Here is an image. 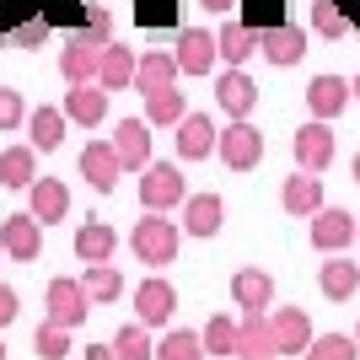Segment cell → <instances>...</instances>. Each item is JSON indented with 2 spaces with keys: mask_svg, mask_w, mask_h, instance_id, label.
I'll list each match as a JSON object with an SVG mask.
<instances>
[{
  "mask_svg": "<svg viewBox=\"0 0 360 360\" xmlns=\"http://www.w3.org/2000/svg\"><path fill=\"white\" fill-rule=\"evenodd\" d=\"M113 38V16L97 11L91 16V27L70 32V44H65L60 54V75L70 81V86H81V81H97V65H103V44Z\"/></svg>",
  "mask_w": 360,
  "mask_h": 360,
  "instance_id": "obj_1",
  "label": "cell"
},
{
  "mask_svg": "<svg viewBox=\"0 0 360 360\" xmlns=\"http://www.w3.org/2000/svg\"><path fill=\"white\" fill-rule=\"evenodd\" d=\"M178 248H183V226L167 221L162 210H146L129 226V253H135L140 264H150V269H167V264L178 258Z\"/></svg>",
  "mask_w": 360,
  "mask_h": 360,
  "instance_id": "obj_2",
  "label": "cell"
},
{
  "mask_svg": "<svg viewBox=\"0 0 360 360\" xmlns=\"http://www.w3.org/2000/svg\"><path fill=\"white\" fill-rule=\"evenodd\" d=\"M140 172H146V178H140V205H146V210H183V199H188L183 167H172V162H146Z\"/></svg>",
  "mask_w": 360,
  "mask_h": 360,
  "instance_id": "obj_3",
  "label": "cell"
},
{
  "mask_svg": "<svg viewBox=\"0 0 360 360\" xmlns=\"http://www.w3.org/2000/svg\"><path fill=\"white\" fill-rule=\"evenodd\" d=\"M215 150H221V162L231 167V172H253L258 162H264V135H258L248 119H231L215 135Z\"/></svg>",
  "mask_w": 360,
  "mask_h": 360,
  "instance_id": "obj_4",
  "label": "cell"
},
{
  "mask_svg": "<svg viewBox=\"0 0 360 360\" xmlns=\"http://www.w3.org/2000/svg\"><path fill=\"white\" fill-rule=\"evenodd\" d=\"M91 312V296L81 280H70V274H60V280H49V296H44V317L49 323H60V328H81Z\"/></svg>",
  "mask_w": 360,
  "mask_h": 360,
  "instance_id": "obj_5",
  "label": "cell"
},
{
  "mask_svg": "<svg viewBox=\"0 0 360 360\" xmlns=\"http://www.w3.org/2000/svg\"><path fill=\"white\" fill-rule=\"evenodd\" d=\"M290 156H296V167H307V172H328L333 156H339V140H333L328 119H312L301 124L296 140H290Z\"/></svg>",
  "mask_w": 360,
  "mask_h": 360,
  "instance_id": "obj_6",
  "label": "cell"
},
{
  "mask_svg": "<svg viewBox=\"0 0 360 360\" xmlns=\"http://www.w3.org/2000/svg\"><path fill=\"white\" fill-rule=\"evenodd\" d=\"M307 221H312L307 231H312V248H317V253H345L349 242H355V231H360L355 215L339 210V205H323V210L307 215Z\"/></svg>",
  "mask_w": 360,
  "mask_h": 360,
  "instance_id": "obj_7",
  "label": "cell"
},
{
  "mask_svg": "<svg viewBox=\"0 0 360 360\" xmlns=\"http://www.w3.org/2000/svg\"><path fill=\"white\" fill-rule=\"evenodd\" d=\"M172 312H178V290H172V280H162V274L140 280V290H135V317H140V323H146V328H162V323H172Z\"/></svg>",
  "mask_w": 360,
  "mask_h": 360,
  "instance_id": "obj_8",
  "label": "cell"
},
{
  "mask_svg": "<svg viewBox=\"0 0 360 360\" xmlns=\"http://www.w3.org/2000/svg\"><path fill=\"white\" fill-rule=\"evenodd\" d=\"M81 178H86L97 194H113V188H119L124 167H119L113 140H86V150H81Z\"/></svg>",
  "mask_w": 360,
  "mask_h": 360,
  "instance_id": "obj_9",
  "label": "cell"
},
{
  "mask_svg": "<svg viewBox=\"0 0 360 360\" xmlns=\"http://www.w3.org/2000/svg\"><path fill=\"white\" fill-rule=\"evenodd\" d=\"M0 248H6V258H16V264H32V258L44 253V226L32 221V210L0 221Z\"/></svg>",
  "mask_w": 360,
  "mask_h": 360,
  "instance_id": "obj_10",
  "label": "cell"
},
{
  "mask_svg": "<svg viewBox=\"0 0 360 360\" xmlns=\"http://www.w3.org/2000/svg\"><path fill=\"white\" fill-rule=\"evenodd\" d=\"M215 103H221L226 119H248V113L258 108V81L242 70V65H231V70L215 81Z\"/></svg>",
  "mask_w": 360,
  "mask_h": 360,
  "instance_id": "obj_11",
  "label": "cell"
},
{
  "mask_svg": "<svg viewBox=\"0 0 360 360\" xmlns=\"http://www.w3.org/2000/svg\"><path fill=\"white\" fill-rule=\"evenodd\" d=\"M178 70L183 75H210L215 70V60H221V49H215V32H205V27H183L178 32Z\"/></svg>",
  "mask_w": 360,
  "mask_h": 360,
  "instance_id": "obj_12",
  "label": "cell"
},
{
  "mask_svg": "<svg viewBox=\"0 0 360 360\" xmlns=\"http://www.w3.org/2000/svg\"><path fill=\"white\" fill-rule=\"evenodd\" d=\"M269 328H274V345H280V355H307V345H312V317L301 312V307H274L269 312Z\"/></svg>",
  "mask_w": 360,
  "mask_h": 360,
  "instance_id": "obj_13",
  "label": "cell"
},
{
  "mask_svg": "<svg viewBox=\"0 0 360 360\" xmlns=\"http://www.w3.org/2000/svg\"><path fill=\"white\" fill-rule=\"evenodd\" d=\"M258 54L269 65H296L301 54H307V32L301 27H290V22H274V27H258Z\"/></svg>",
  "mask_w": 360,
  "mask_h": 360,
  "instance_id": "obj_14",
  "label": "cell"
},
{
  "mask_svg": "<svg viewBox=\"0 0 360 360\" xmlns=\"http://www.w3.org/2000/svg\"><path fill=\"white\" fill-rule=\"evenodd\" d=\"M27 210L38 226H54L70 215V188H65L60 178H32L27 183Z\"/></svg>",
  "mask_w": 360,
  "mask_h": 360,
  "instance_id": "obj_15",
  "label": "cell"
},
{
  "mask_svg": "<svg viewBox=\"0 0 360 360\" xmlns=\"http://www.w3.org/2000/svg\"><path fill=\"white\" fill-rule=\"evenodd\" d=\"M280 205H285V215H296V221L317 215L323 210V178L307 172V167H296V172L285 178V188H280Z\"/></svg>",
  "mask_w": 360,
  "mask_h": 360,
  "instance_id": "obj_16",
  "label": "cell"
},
{
  "mask_svg": "<svg viewBox=\"0 0 360 360\" xmlns=\"http://www.w3.org/2000/svg\"><path fill=\"white\" fill-rule=\"evenodd\" d=\"M237 360H280V345H274V328L264 312H242L237 323Z\"/></svg>",
  "mask_w": 360,
  "mask_h": 360,
  "instance_id": "obj_17",
  "label": "cell"
},
{
  "mask_svg": "<svg viewBox=\"0 0 360 360\" xmlns=\"http://www.w3.org/2000/svg\"><path fill=\"white\" fill-rule=\"evenodd\" d=\"M172 135H178V156L183 162L215 156V119H205V113H183V119L172 124Z\"/></svg>",
  "mask_w": 360,
  "mask_h": 360,
  "instance_id": "obj_18",
  "label": "cell"
},
{
  "mask_svg": "<svg viewBox=\"0 0 360 360\" xmlns=\"http://www.w3.org/2000/svg\"><path fill=\"white\" fill-rule=\"evenodd\" d=\"M108 97L113 91L103 86V81H81V86H70L65 91V119H75V124H103L108 119Z\"/></svg>",
  "mask_w": 360,
  "mask_h": 360,
  "instance_id": "obj_19",
  "label": "cell"
},
{
  "mask_svg": "<svg viewBox=\"0 0 360 360\" xmlns=\"http://www.w3.org/2000/svg\"><path fill=\"white\" fill-rule=\"evenodd\" d=\"M307 108H312V119H339V113L349 108V81L345 75H312Z\"/></svg>",
  "mask_w": 360,
  "mask_h": 360,
  "instance_id": "obj_20",
  "label": "cell"
},
{
  "mask_svg": "<svg viewBox=\"0 0 360 360\" xmlns=\"http://www.w3.org/2000/svg\"><path fill=\"white\" fill-rule=\"evenodd\" d=\"M113 150H119V167L140 172V167L150 162V124L146 119H124L119 129H113Z\"/></svg>",
  "mask_w": 360,
  "mask_h": 360,
  "instance_id": "obj_21",
  "label": "cell"
},
{
  "mask_svg": "<svg viewBox=\"0 0 360 360\" xmlns=\"http://www.w3.org/2000/svg\"><path fill=\"white\" fill-rule=\"evenodd\" d=\"M221 221H226L221 194H188L183 199V231H188V237H215Z\"/></svg>",
  "mask_w": 360,
  "mask_h": 360,
  "instance_id": "obj_22",
  "label": "cell"
},
{
  "mask_svg": "<svg viewBox=\"0 0 360 360\" xmlns=\"http://www.w3.org/2000/svg\"><path fill=\"white\" fill-rule=\"evenodd\" d=\"M231 301H237L242 312H264V307H274V274L237 269V274H231Z\"/></svg>",
  "mask_w": 360,
  "mask_h": 360,
  "instance_id": "obj_23",
  "label": "cell"
},
{
  "mask_svg": "<svg viewBox=\"0 0 360 360\" xmlns=\"http://www.w3.org/2000/svg\"><path fill=\"white\" fill-rule=\"evenodd\" d=\"M178 54L172 49H150V54H140L135 60V91H162V86H172L178 81Z\"/></svg>",
  "mask_w": 360,
  "mask_h": 360,
  "instance_id": "obj_24",
  "label": "cell"
},
{
  "mask_svg": "<svg viewBox=\"0 0 360 360\" xmlns=\"http://www.w3.org/2000/svg\"><path fill=\"white\" fill-rule=\"evenodd\" d=\"M113 248H119V231H113L108 221L75 226V258H81V264H108V258H113Z\"/></svg>",
  "mask_w": 360,
  "mask_h": 360,
  "instance_id": "obj_25",
  "label": "cell"
},
{
  "mask_svg": "<svg viewBox=\"0 0 360 360\" xmlns=\"http://www.w3.org/2000/svg\"><path fill=\"white\" fill-rule=\"evenodd\" d=\"M65 124H70V119H65V108H32V113H27V146L44 150V156H49V150H60Z\"/></svg>",
  "mask_w": 360,
  "mask_h": 360,
  "instance_id": "obj_26",
  "label": "cell"
},
{
  "mask_svg": "<svg viewBox=\"0 0 360 360\" xmlns=\"http://www.w3.org/2000/svg\"><path fill=\"white\" fill-rule=\"evenodd\" d=\"M317 285H323L328 301H349L360 290V264H349L345 253H328V264H323V274H317Z\"/></svg>",
  "mask_w": 360,
  "mask_h": 360,
  "instance_id": "obj_27",
  "label": "cell"
},
{
  "mask_svg": "<svg viewBox=\"0 0 360 360\" xmlns=\"http://www.w3.org/2000/svg\"><path fill=\"white\" fill-rule=\"evenodd\" d=\"M135 60H140V54H129L124 44H113V38H108V44H103V65H97V81H103L108 91L135 86Z\"/></svg>",
  "mask_w": 360,
  "mask_h": 360,
  "instance_id": "obj_28",
  "label": "cell"
},
{
  "mask_svg": "<svg viewBox=\"0 0 360 360\" xmlns=\"http://www.w3.org/2000/svg\"><path fill=\"white\" fill-rule=\"evenodd\" d=\"M183 113H188V97L178 91V81L162 86V91H146V124H150V129H172Z\"/></svg>",
  "mask_w": 360,
  "mask_h": 360,
  "instance_id": "obj_29",
  "label": "cell"
},
{
  "mask_svg": "<svg viewBox=\"0 0 360 360\" xmlns=\"http://www.w3.org/2000/svg\"><path fill=\"white\" fill-rule=\"evenodd\" d=\"M215 49H221L226 65H248L258 54V27H242V22H226L221 32H215Z\"/></svg>",
  "mask_w": 360,
  "mask_h": 360,
  "instance_id": "obj_30",
  "label": "cell"
},
{
  "mask_svg": "<svg viewBox=\"0 0 360 360\" xmlns=\"http://www.w3.org/2000/svg\"><path fill=\"white\" fill-rule=\"evenodd\" d=\"M32 178H38V150L32 146L0 150V183H6V188H27Z\"/></svg>",
  "mask_w": 360,
  "mask_h": 360,
  "instance_id": "obj_31",
  "label": "cell"
},
{
  "mask_svg": "<svg viewBox=\"0 0 360 360\" xmlns=\"http://www.w3.org/2000/svg\"><path fill=\"white\" fill-rule=\"evenodd\" d=\"M81 285H86L91 307H108V301H119V296H124V274L113 269V264H86Z\"/></svg>",
  "mask_w": 360,
  "mask_h": 360,
  "instance_id": "obj_32",
  "label": "cell"
},
{
  "mask_svg": "<svg viewBox=\"0 0 360 360\" xmlns=\"http://www.w3.org/2000/svg\"><path fill=\"white\" fill-rule=\"evenodd\" d=\"M113 355L119 360H156V345H150V333H146V323H124L119 328V339H113Z\"/></svg>",
  "mask_w": 360,
  "mask_h": 360,
  "instance_id": "obj_33",
  "label": "cell"
},
{
  "mask_svg": "<svg viewBox=\"0 0 360 360\" xmlns=\"http://www.w3.org/2000/svg\"><path fill=\"white\" fill-rule=\"evenodd\" d=\"M156 360H205V339H199L194 328H172L156 345Z\"/></svg>",
  "mask_w": 360,
  "mask_h": 360,
  "instance_id": "obj_34",
  "label": "cell"
},
{
  "mask_svg": "<svg viewBox=\"0 0 360 360\" xmlns=\"http://www.w3.org/2000/svg\"><path fill=\"white\" fill-rule=\"evenodd\" d=\"M205 355H237V317H226V312H215L210 323H205Z\"/></svg>",
  "mask_w": 360,
  "mask_h": 360,
  "instance_id": "obj_35",
  "label": "cell"
},
{
  "mask_svg": "<svg viewBox=\"0 0 360 360\" xmlns=\"http://www.w3.org/2000/svg\"><path fill=\"white\" fill-rule=\"evenodd\" d=\"M32 349H38V355L44 360H65L70 355V328H60V323H38V333H32Z\"/></svg>",
  "mask_w": 360,
  "mask_h": 360,
  "instance_id": "obj_36",
  "label": "cell"
},
{
  "mask_svg": "<svg viewBox=\"0 0 360 360\" xmlns=\"http://www.w3.org/2000/svg\"><path fill=\"white\" fill-rule=\"evenodd\" d=\"M307 360H360V345L345 333H323V339L307 345Z\"/></svg>",
  "mask_w": 360,
  "mask_h": 360,
  "instance_id": "obj_37",
  "label": "cell"
},
{
  "mask_svg": "<svg viewBox=\"0 0 360 360\" xmlns=\"http://www.w3.org/2000/svg\"><path fill=\"white\" fill-rule=\"evenodd\" d=\"M312 27L323 32V38H345L349 22H345V11H339L333 0H312Z\"/></svg>",
  "mask_w": 360,
  "mask_h": 360,
  "instance_id": "obj_38",
  "label": "cell"
},
{
  "mask_svg": "<svg viewBox=\"0 0 360 360\" xmlns=\"http://www.w3.org/2000/svg\"><path fill=\"white\" fill-rule=\"evenodd\" d=\"M6 44H11V49H44V44H49V16H32V22H16Z\"/></svg>",
  "mask_w": 360,
  "mask_h": 360,
  "instance_id": "obj_39",
  "label": "cell"
},
{
  "mask_svg": "<svg viewBox=\"0 0 360 360\" xmlns=\"http://www.w3.org/2000/svg\"><path fill=\"white\" fill-rule=\"evenodd\" d=\"M22 124H27L22 91H16V86H0V135H6V129H22Z\"/></svg>",
  "mask_w": 360,
  "mask_h": 360,
  "instance_id": "obj_40",
  "label": "cell"
},
{
  "mask_svg": "<svg viewBox=\"0 0 360 360\" xmlns=\"http://www.w3.org/2000/svg\"><path fill=\"white\" fill-rule=\"evenodd\" d=\"M16 312H22V307H16V290L6 285V280H0V328H11V323H16Z\"/></svg>",
  "mask_w": 360,
  "mask_h": 360,
  "instance_id": "obj_41",
  "label": "cell"
},
{
  "mask_svg": "<svg viewBox=\"0 0 360 360\" xmlns=\"http://www.w3.org/2000/svg\"><path fill=\"white\" fill-rule=\"evenodd\" d=\"M86 360H119V355H113V345H86Z\"/></svg>",
  "mask_w": 360,
  "mask_h": 360,
  "instance_id": "obj_42",
  "label": "cell"
},
{
  "mask_svg": "<svg viewBox=\"0 0 360 360\" xmlns=\"http://www.w3.org/2000/svg\"><path fill=\"white\" fill-rule=\"evenodd\" d=\"M205 11H231V6H242V0H199Z\"/></svg>",
  "mask_w": 360,
  "mask_h": 360,
  "instance_id": "obj_43",
  "label": "cell"
},
{
  "mask_svg": "<svg viewBox=\"0 0 360 360\" xmlns=\"http://www.w3.org/2000/svg\"><path fill=\"white\" fill-rule=\"evenodd\" d=\"M349 97H355V103H360V70H355V81H349Z\"/></svg>",
  "mask_w": 360,
  "mask_h": 360,
  "instance_id": "obj_44",
  "label": "cell"
},
{
  "mask_svg": "<svg viewBox=\"0 0 360 360\" xmlns=\"http://www.w3.org/2000/svg\"><path fill=\"white\" fill-rule=\"evenodd\" d=\"M349 172H355V183H360V150H355V162H349Z\"/></svg>",
  "mask_w": 360,
  "mask_h": 360,
  "instance_id": "obj_45",
  "label": "cell"
},
{
  "mask_svg": "<svg viewBox=\"0 0 360 360\" xmlns=\"http://www.w3.org/2000/svg\"><path fill=\"white\" fill-rule=\"evenodd\" d=\"M0 49H6V32H0Z\"/></svg>",
  "mask_w": 360,
  "mask_h": 360,
  "instance_id": "obj_46",
  "label": "cell"
},
{
  "mask_svg": "<svg viewBox=\"0 0 360 360\" xmlns=\"http://www.w3.org/2000/svg\"><path fill=\"white\" fill-rule=\"evenodd\" d=\"M0 360H6V345H0Z\"/></svg>",
  "mask_w": 360,
  "mask_h": 360,
  "instance_id": "obj_47",
  "label": "cell"
},
{
  "mask_svg": "<svg viewBox=\"0 0 360 360\" xmlns=\"http://www.w3.org/2000/svg\"><path fill=\"white\" fill-rule=\"evenodd\" d=\"M355 345H360V328H355Z\"/></svg>",
  "mask_w": 360,
  "mask_h": 360,
  "instance_id": "obj_48",
  "label": "cell"
},
{
  "mask_svg": "<svg viewBox=\"0 0 360 360\" xmlns=\"http://www.w3.org/2000/svg\"><path fill=\"white\" fill-rule=\"evenodd\" d=\"M355 242H360V231H355Z\"/></svg>",
  "mask_w": 360,
  "mask_h": 360,
  "instance_id": "obj_49",
  "label": "cell"
},
{
  "mask_svg": "<svg viewBox=\"0 0 360 360\" xmlns=\"http://www.w3.org/2000/svg\"><path fill=\"white\" fill-rule=\"evenodd\" d=\"M0 253H6V248H0Z\"/></svg>",
  "mask_w": 360,
  "mask_h": 360,
  "instance_id": "obj_50",
  "label": "cell"
}]
</instances>
